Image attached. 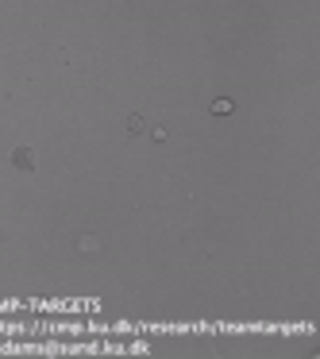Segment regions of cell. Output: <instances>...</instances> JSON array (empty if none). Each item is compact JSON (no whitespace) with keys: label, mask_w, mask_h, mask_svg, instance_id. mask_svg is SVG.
<instances>
[{"label":"cell","mask_w":320,"mask_h":359,"mask_svg":"<svg viewBox=\"0 0 320 359\" xmlns=\"http://www.w3.org/2000/svg\"><path fill=\"white\" fill-rule=\"evenodd\" d=\"M232 101H212V112H216V116H224V112H232Z\"/></svg>","instance_id":"2"},{"label":"cell","mask_w":320,"mask_h":359,"mask_svg":"<svg viewBox=\"0 0 320 359\" xmlns=\"http://www.w3.org/2000/svg\"><path fill=\"white\" fill-rule=\"evenodd\" d=\"M12 162H16L19 170H35V151L31 147H16L12 151Z\"/></svg>","instance_id":"1"}]
</instances>
